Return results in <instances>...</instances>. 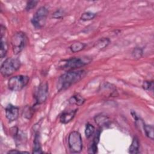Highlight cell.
<instances>
[{
  "label": "cell",
  "instance_id": "7a4b0ae2",
  "mask_svg": "<svg viewBox=\"0 0 154 154\" xmlns=\"http://www.w3.org/2000/svg\"><path fill=\"white\" fill-rule=\"evenodd\" d=\"M20 67V60L16 57H10L7 58L2 64L1 67V74L7 77L13 74Z\"/></svg>",
  "mask_w": 154,
  "mask_h": 154
},
{
  "label": "cell",
  "instance_id": "44dd1931",
  "mask_svg": "<svg viewBox=\"0 0 154 154\" xmlns=\"http://www.w3.org/2000/svg\"><path fill=\"white\" fill-rule=\"evenodd\" d=\"M143 51L142 48L139 47L135 48L132 52V57L136 59H139L141 58V57L143 56Z\"/></svg>",
  "mask_w": 154,
  "mask_h": 154
},
{
  "label": "cell",
  "instance_id": "7c38bea8",
  "mask_svg": "<svg viewBox=\"0 0 154 154\" xmlns=\"http://www.w3.org/2000/svg\"><path fill=\"white\" fill-rule=\"evenodd\" d=\"M94 120H95V122L99 126H101V127L108 126L110 122L109 118L106 116L103 115V114H99L96 116L94 117Z\"/></svg>",
  "mask_w": 154,
  "mask_h": 154
},
{
  "label": "cell",
  "instance_id": "e0dca14e",
  "mask_svg": "<svg viewBox=\"0 0 154 154\" xmlns=\"http://www.w3.org/2000/svg\"><path fill=\"white\" fill-rule=\"evenodd\" d=\"M143 129L145 132L146 135L151 140L154 138V132H153V126L152 125H144Z\"/></svg>",
  "mask_w": 154,
  "mask_h": 154
},
{
  "label": "cell",
  "instance_id": "484cf974",
  "mask_svg": "<svg viewBox=\"0 0 154 154\" xmlns=\"http://www.w3.org/2000/svg\"><path fill=\"white\" fill-rule=\"evenodd\" d=\"M63 11L60 10H58L56 12H55V13L53 14V17L58 19L61 17L63 16Z\"/></svg>",
  "mask_w": 154,
  "mask_h": 154
},
{
  "label": "cell",
  "instance_id": "ba28073f",
  "mask_svg": "<svg viewBox=\"0 0 154 154\" xmlns=\"http://www.w3.org/2000/svg\"><path fill=\"white\" fill-rule=\"evenodd\" d=\"M49 87L48 84L46 82H42L38 88L36 93L35 99L37 104L43 103L46 101L48 96Z\"/></svg>",
  "mask_w": 154,
  "mask_h": 154
},
{
  "label": "cell",
  "instance_id": "5bb4252c",
  "mask_svg": "<svg viewBox=\"0 0 154 154\" xmlns=\"http://www.w3.org/2000/svg\"><path fill=\"white\" fill-rule=\"evenodd\" d=\"M69 102L70 104L80 106L84 103L85 99L82 96H81L80 94H75L73 96H72L69 99Z\"/></svg>",
  "mask_w": 154,
  "mask_h": 154
},
{
  "label": "cell",
  "instance_id": "8992f818",
  "mask_svg": "<svg viewBox=\"0 0 154 154\" xmlns=\"http://www.w3.org/2000/svg\"><path fill=\"white\" fill-rule=\"evenodd\" d=\"M69 149L72 153H79L82 149L81 135L78 131L72 132L68 137Z\"/></svg>",
  "mask_w": 154,
  "mask_h": 154
},
{
  "label": "cell",
  "instance_id": "ac0fdd59",
  "mask_svg": "<svg viewBox=\"0 0 154 154\" xmlns=\"http://www.w3.org/2000/svg\"><path fill=\"white\" fill-rule=\"evenodd\" d=\"M110 40L108 38H102L99 40L96 43V47L97 48V49H102L106 47L108 44L109 43Z\"/></svg>",
  "mask_w": 154,
  "mask_h": 154
},
{
  "label": "cell",
  "instance_id": "603a6c76",
  "mask_svg": "<svg viewBox=\"0 0 154 154\" xmlns=\"http://www.w3.org/2000/svg\"><path fill=\"white\" fill-rule=\"evenodd\" d=\"M23 113L25 117L27 119H30L32 115V109L31 107H26L23 110Z\"/></svg>",
  "mask_w": 154,
  "mask_h": 154
},
{
  "label": "cell",
  "instance_id": "2e32d148",
  "mask_svg": "<svg viewBox=\"0 0 154 154\" xmlns=\"http://www.w3.org/2000/svg\"><path fill=\"white\" fill-rule=\"evenodd\" d=\"M85 46L86 45L85 43L78 42L71 45L70 46V49L72 52L76 53L82 51L85 47Z\"/></svg>",
  "mask_w": 154,
  "mask_h": 154
},
{
  "label": "cell",
  "instance_id": "30bf717a",
  "mask_svg": "<svg viewBox=\"0 0 154 154\" xmlns=\"http://www.w3.org/2000/svg\"><path fill=\"white\" fill-rule=\"evenodd\" d=\"M5 116L10 121H15L19 117V108L11 104H8L5 108Z\"/></svg>",
  "mask_w": 154,
  "mask_h": 154
},
{
  "label": "cell",
  "instance_id": "4316f807",
  "mask_svg": "<svg viewBox=\"0 0 154 154\" xmlns=\"http://www.w3.org/2000/svg\"><path fill=\"white\" fill-rule=\"evenodd\" d=\"M100 134V132L99 130H98V131L96 132V134H95V135H94V137L93 140V142H94V143H96V144L98 143V142H99V141Z\"/></svg>",
  "mask_w": 154,
  "mask_h": 154
},
{
  "label": "cell",
  "instance_id": "5b68a950",
  "mask_svg": "<svg viewBox=\"0 0 154 154\" xmlns=\"http://www.w3.org/2000/svg\"><path fill=\"white\" fill-rule=\"evenodd\" d=\"M26 42V36L25 33L17 32L11 37V43L13 52L14 54H19L24 48Z\"/></svg>",
  "mask_w": 154,
  "mask_h": 154
},
{
  "label": "cell",
  "instance_id": "277c9868",
  "mask_svg": "<svg viewBox=\"0 0 154 154\" xmlns=\"http://www.w3.org/2000/svg\"><path fill=\"white\" fill-rule=\"evenodd\" d=\"M29 78L26 75H16L9 79L8 82V88L11 91H20L28 83Z\"/></svg>",
  "mask_w": 154,
  "mask_h": 154
},
{
  "label": "cell",
  "instance_id": "ffe728a7",
  "mask_svg": "<svg viewBox=\"0 0 154 154\" xmlns=\"http://www.w3.org/2000/svg\"><path fill=\"white\" fill-rule=\"evenodd\" d=\"M96 15V14L93 12L87 11V12H85V13H82V15L81 16L80 19L84 21L90 20H92L93 19H94Z\"/></svg>",
  "mask_w": 154,
  "mask_h": 154
},
{
  "label": "cell",
  "instance_id": "d6986e66",
  "mask_svg": "<svg viewBox=\"0 0 154 154\" xmlns=\"http://www.w3.org/2000/svg\"><path fill=\"white\" fill-rule=\"evenodd\" d=\"M94 131H95L94 127L91 124L87 123L86 125L85 129V134L86 137L87 138H89L90 137H91L93 135Z\"/></svg>",
  "mask_w": 154,
  "mask_h": 154
},
{
  "label": "cell",
  "instance_id": "52a82bcc",
  "mask_svg": "<svg viewBox=\"0 0 154 154\" xmlns=\"http://www.w3.org/2000/svg\"><path fill=\"white\" fill-rule=\"evenodd\" d=\"M48 10L45 7H40L34 14L31 22L33 26L37 29L43 27L46 23Z\"/></svg>",
  "mask_w": 154,
  "mask_h": 154
},
{
  "label": "cell",
  "instance_id": "3957f363",
  "mask_svg": "<svg viewBox=\"0 0 154 154\" xmlns=\"http://www.w3.org/2000/svg\"><path fill=\"white\" fill-rule=\"evenodd\" d=\"M91 60L88 58H72L68 60L63 61V63H60L59 67L63 69L74 70L77 68H79L84 66L90 63Z\"/></svg>",
  "mask_w": 154,
  "mask_h": 154
},
{
  "label": "cell",
  "instance_id": "7402d4cb",
  "mask_svg": "<svg viewBox=\"0 0 154 154\" xmlns=\"http://www.w3.org/2000/svg\"><path fill=\"white\" fill-rule=\"evenodd\" d=\"M38 2L37 1H30L29 2H28V3L26 4V11H29L31 10H32V8H34L37 4Z\"/></svg>",
  "mask_w": 154,
  "mask_h": 154
},
{
  "label": "cell",
  "instance_id": "9c48e42d",
  "mask_svg": "<svg viewBox=\"0 0 154 154\" xmlns=\"http://www.w3.org/2000/svg\"><path fill=\"white\" fill-rule=\"evenodd\" d=\"M8 48V45L7 38V29L3 25L1 26V47L0 55L1 58H3L7 54Z\"/></svg>",
  "mask_w": 154,
  "mask_h": 154
},
{
  "label": "cell",
  "instance_id": "9a60e30c",
  "mask_svg": "<svg viewBox=\"0 0 154 154\" xmlns=\"http://www.w3.org/2000/svg\"><path fill=\"white\" fill-rule=\"evenodd\" d=\"M139 147L140 143L138 139L135 137H134L131 144L129 148V152L131 153H139Z\"/></svg>",
  "mask_w": 154,
  "mask_h": 154
},
{
  "label": "cell",
  "instance_id": "6da1fadb",
  "mask_svg": "<svg viewBox=\"0 0 154 154\" xmlns=\"http://www.w3.org/2000/svg\"><path fill=\"white\" fill-rule=\"evenodd\" d=\"M86 73L87 72L84 70H80L76 71H69L63 74L58 80V90L61 91L68 88L71 85L82 79L85 76Z\"/></svg>",
  "mask_w": 154,
  "mask_h": 154
},
{
  "label": "cell",
  "instance_id": "83f0119b",
  "mask_svg": "<svg viewBox=\"0 0 154 154\" xmlns=\"http://www.w3.org/2000/svg\"><path fill=\"white\" fill-rule=\"evenodd\" d=\"M21 152L19 151V150H11L8 152V153H20Z\"/></svg>",
  "mask_w": 154,
  "mask_h": 154
},
{
  "label": "cell",
  "instance_id": "cb8c5ba5",
  "mask_svg": "<svg viewBox=\"0 0 154 154\" xmlns=\"http://www.w3.org/2000/svg\"><path fill=\"white\" fill-rule=\"evenodd\" d=\"M143 88L145 90H150L153 89V81H144L143 84Z\"/></svg>",
  "mask_w": 154,
  "mask_h": 154
},
{
  "label": "cell",
  "instance_id": "4fadbf2b",
  "mask_svg": "<svg viewBox=\"0 0 154 154\" xmlns=\"http://www.w3.org/2000/svg\"><path fill=\"white\" fill-rule=\"evenodd\" d=\"M32 153H43L42 150V147H41L40 141V137H39V134L38 133L35 134V137H34Z\"/></svg>",
  "mask_w": 154,
  "mask_h": 154
},
{
  "label": "cell",
  "instance_id": "d4e9b609",
  "mask_svg": "<svg viewBox=\"0 0 154 154\" xmlns=\"http://www.w3.org/2000/svg\"><path fill=\"white\" fill-rule=\"evenodd\" d=\"M97 144L92 142V143L90 144V147L88 149V153H96L97 150Z\"/></svg>",
  "mask_w": 154,
  "mask_h": 154
},
{
  "label": "cell",
  "instance_id": "8fae6325",
  "mask_svg": "<svg viewBox=\"0 0 154 154\" xmlns=\"http://www.w3.org/2000/svg\"><path fill=\"white\" fill-rule=\"evenodd\" d=\"M77 109L71 110L69 111L64 112L60 117V122L63 124H66L70 122L75 117Z\"/></svg>",
  "mask_w": 154,
  "mask_h": 154
}]
</instances>
